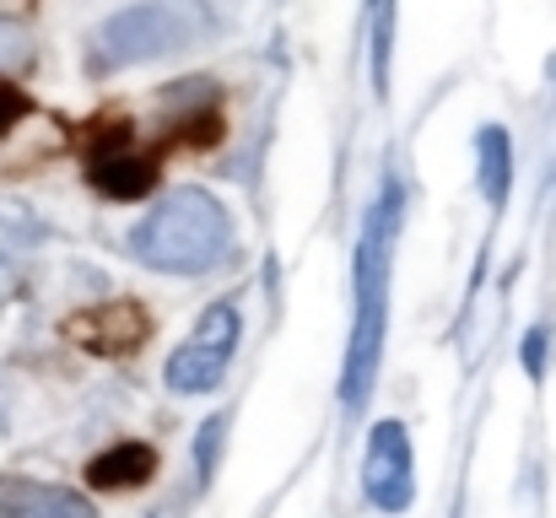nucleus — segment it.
Returning a JSON list of instances; mask_svg holds the SVG:
<instances>
[{
  "mask_svg": "<svg viewBox=\"0 0 556 518\" xmlns=\"http://www.w3.org/2000/svg\"><path fill=\"white\" fill-rule=\"evenodd\" d=\"M157 476V448L152 443H114L87 465V487L92 492H136Z\"/></svg>",
  "mask_w": 556,
  "mask_h": 518,
  "instance_id": "nucleus-9",
  "label": "nucleus"
},
{
  "mask_svg": "<svg viewBox=\"0 0 556 518\" xmlns=\"http://www.w3.org/2000/svg\"><path fill=\"white\" fill-rule=\"evenodd\" d=\"M189 33H194V16H189L179 0L125 5V11H114V16L92 33V71H98V76L130 71V65H141V60L168 54V49H185Z\"/></svg>",
  "mask_w": 556,
  "mask_h": 518,
  "instance_id": "nucleus-3",
  "label": "nucleus"
},
{
  "mask_svg": "<svg viewBox=\"0 0 556 518\" xmlns=\"http://www.w3.org/2000/svg\"><path fill=\"white\" fill-rule=\"evenodd\" d=\"M363 492L378 514H405L416 503V454L405 421H372L363 443Z\"/></svg>",
  "mask_w": 556,
  "mask_h": 518,
  "instance_id": "nucleus-5",
  "label": "nucleus"
},
{
  "mask_svg": "<svg viewBox=\"0 0 556 518\" xmlns=\"http://www.w3.org/2000/svg\"><path fill=\"white\" fill-rule=\"evenodd\" d=\"M87 173H92V184H98L103 194H114V200H141V194L157 189V157L141 152L125 125H119L114 136H103V147L87 157Z\"/></svg>",
  "mask_w": 556,
  "mask_h": 518,
  "instance_id": "nucleus-6",
  "label": "nucleus"
},
{
  "mask_svg": "<svg viewBox=\"0 0 556 518\" xmlns=\"http://www.w3.org/2000/svg\"><path fill=\"white\" fill-rule=\"evenodd\" d=\"M400 222H405V194L394 178H383V189L372 194L363 232H357V270H352V345L341 362V405L357 410L378 383V362H383V330H389V281H394V243H400Z\"/></svg>",
  "mask_w": 556,
  "mask_h": 518,
  "instance_id": "nucleus-1",
  "label": "nucleus"
},
{
  "mask_svg": "<svg viewBox=\"0 0 556 518\" xmlns=\"http://www.w3.org/2000/svg\"><path fill=\"white\" fill-rule=\"evenodd\" d=\"M222 443H227V416H211V421L200 427V443H194V470H200V481H211Z\"/></svg>",
  "mask_w": 556,
  "mask_h": 518,
  "instance_id": "nucleus-12",
  "label": "nucleus"
},
{
  "mask_svg": "<svg viewBox=\"0 0 556 518\" xmlns=\"http://www.w3.org/2000/svg\"><path fill=\"white\" fill-rule=\"evenodd\" d=\"M71 336L98 356H125L152 336V319L141 314V303H98L92 314L71 319Z\"/></svg>",
  "mask_w": 556,
  "mask_h": 518,
  "instance_id": "nucleus-7",
  "label": "nucleus"
},
{
  "mask_svg": "<svg viewBox=\"0 0 556 518\" xmlns=\"http://www.w3.org/2000/svg\"><path fill=\"white\" fill-rule=\"evenodd\" d=\"M541 345H546V330H530V351H525V362H530V378H541L546 367H541Z\"/></svg>",
  "mask_w": 556,
  "mask_h": 518,
  "instance_id": "nucleus-14",
  "label": "nucleus"
},
{
  "mask_svg": "<svg viewBox=\"0 0 556 518\" xmlns=\"http://www.w3.org/2000/svg\"><path fill=\"white\" fill-rule=\"evenodd\" d=\"M476 157H481V194H486V205L503 211V205H508V189H514V147H508V130H503V125H481Z\"/></svg>",
  "mask_w": 556,
  "mask_h": 518,
  "instance_id": "nucleus-10",
  "label": "nucleus"
},
{
  "mask_svg": "<svg viewBox=\"0 0 556 518\" xmlns=\"http://www.w3.org/2000/svg\"><path fill=\"white\" fill-rule=\"evenodd\" d=\"M394 11L400 0H368V71L372 92L389 98V60H394Z\"/></svg>",
  "mask_w": 556,
  "mask_h": 518,
  "instance_id": "nucleus-11",
  "label": "nucleus"
},
{
  "mask_svg": "<svg viewBox=\"0 0 556 518\" xmlns=\"http://www.w3.org/2000/svg\"><path fill=\"white\" fill-rule=\"evenodd\" d=\"M0 518H98L87 497H76L71 487H49V481H5L0 487Z\"/></svg>",
  "mask_w": 556,
  "mask_h": 518,
  "instance_id": "nucleus-8",
  "label": "nucleus"
},
{
  "mask_svg": "<svg viewBox=\"0 0 556 518\" xmlns=\"http://www.w3.org/2000/svg\"><path fill=\"white\" fill-rule=\"evenodd\" d=\"M227 249H232V216L200 184H179V189L157 194V205L130 232V254L163 276L216 270L227 260Z\"/></svg>",
  "mask_w": 556,
  "mask_h": 518,
  "instance_id": "nucleus-2",
  "label": "nucleus"
},
{
  "mask_svg": "<svg viewBox=\"0 0 556 518\" xmlns=\"http://www.w3.org/2000/svg\"><path fill=\"white\" fill-rule=\"evenodd\" d=\"M22 114H27V98H22L11 81H0V136H5V130H11Z\"/></svg>",
  "mask_w": 556,
  "mask_h": 518,
  "instance_id": "nucleus-13",
  "label": "nucleus"
},
{
  "mask_svg": "<svg viewBox=\"0 0 556 518\" xmlns=\"http://www.w3.org/2000/svg\"><path fill=\"white\" fill-rule=\"evenodd\" d=\"M238 341H243V314H238V303L232 298H216L194 325H189V336L174 345V356H168V389L174 394H211L222 378H227V367H232V356H238Z\"/></svg>",
  "mask_w": 556,
  "mask_h": 518,
  "instance_id": "nucleus-4",
  "label": "nucleus"
}]
</instances>
